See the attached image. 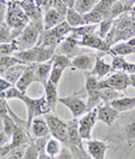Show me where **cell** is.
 <instances>
[{
	"instance_id": "cell-1",
	"label": "cell",
	"mask_w": 135,
	"mask_h": 159,
	"mask_svg": "<svg viewBox=\"0 0 135 159\" xmlns=\"http://www.w3.org/2000/svg\"><path fill=\"white\" fill-rule=\"evenodd\" d=\"M3 95H5L6 100L17 99L25 103L26 108H27V127L28 128L31 127V123H32L34 118L42 116V114L45 116V114H47L51 111L49 104L46 102L45 97L33 99V98L26 95V93L20 92L16 86H12L9 90H7L3 93Z\"/></svg>"
},
{
	"instance_id": "cell-2",
	"label": "cell",
	"mask_w": 135,
	"mask_h": 159,
	"mask_svg": "<svg viewBox=\"0 0 135 159\" xmlns=\"http://www.w3.org/2000/svg\"><path fill=\"white\" fill-rule=\"evenodd\" d=\"M29 23L31 20L20 7L19 1H7L6 24L12 29L15 39L19 37L22 31Z\"/></svg>"
},
{
	"instance_id": "cell-3",
	"label": "cell",
	"mask_w": 135,
	"mask_h": 159,
	"mask_svg": "<svg viewBox=\"0 0 135 159\" xmlns=\"http://www.w3.org/2000/svg\"><path fill=\"white\" fill-rule=\"evenodd\" d=\"M82 138L78 131V121L75 119L68 121V140L65 147L69 148L75 159H91L84 149Z\"/></svg>"
},
{
	"instance_id": "cell-4",
	"label": "cell",
	"mask_w": 135,
	"mask_h": 159,
	"mask_svg": "<svg viewBox=\"0 0 135 159\" xmlns=\"http://www.w3.org/2000/svg\"><path fill=\"white\" fill-rule=\"evenodd\" d=\"M43 29V24L29 23L22 31L19 37L16 39L18 51H26V49L36 47L38 45V38H41L43 34V33H41Z\"/></svg>"
},
{
	"instance_id": "cell-5",
	"label": "cell",
	"mask_w": 135,
	"mask_h": 159,
	"mask_svg": "<svg viewBox=\"0 0 135 159\" xmlns=\"http://www.w3.org/2000/svg\"><path fill=\"white\" fill-rule=\"evenodd\" d=\"M44 119L49 125L50 134H52V137L65 146L66 140H68V122L52 113L45 114Z\"/></svg>"
},
{
	"instance_id": "cell-6",
	"label": "cell",
	"mask_w": 135,
	"mask_h": 159,
	"mask_svg": "<svg viewBox=\"0 0 135 159\" xmlns=\"http://www.w3.org/2000/svg\"><path fill=\"white\" fill-rule=\"evenodd\" d=\"M131 85L129 82V75L125 72H115L114 74L109 75L106 80H101L98 83L99 89L110 88L115 91H126L127 88Z\"/></svg>"
},
{
	"instance_id": "cell-7",
	"label": "cell",
	"mask_w": 135,
	"mask_h": 159,
	"mask_svg": "<svg viewBox=\"0 0 135 159\" xmlns=\"http://www.w3.org/2000/svg\"><path fill=\"white\" fill-rule=\"evenodd\" d=\"M98 79H96L95 76H92L90 73L86 74V89L87 94H88V98H87V110L90 111L92 109L97 108L100 102V97H99V86H98ZM87 111V112H88Z\"/></svg>"
},
{
	"instance_id": "cell-8",
	"label": "cell",
	"mask_w": 135,
	"mask_h": 159,
	"mask_svg": "<svg viewBox=\"0 0 135 159\" xmlns=\"http://www.w3.org/2000/svg\"><path fill=\"white\" fill-rule=\"evenodd\" d=\"M79 94L80 93H73L71 95H68V97L59 98V102L71 111L75 119L79 116H81L82 113H84L86 111H88L87 110L86 102L82 100V98Z\"/></svg>"
},
{
	"instance_id": "cell-9",
	"label": "cell",
	"mask_w": 135,
	"mask_h": 159,
	"mask_svg": "<svg viewBox=\"0 0 135 159\" xmlns=\"http://www.w3.org/2000/svg\"><path fill=\"white\" fill-rule=\"evenodd\" d=\"M97 108L88 111L84 116L78 121V131L82 139L90 140L92 128L97 122Z\"/></svg>"
},
{
	"instance_id": "cell-10",
	"label": "cell",
	"mask_w": 135,
	"mask_h": 159,
	"mask_svg": "<svg viewBox=\"0 0 135 159\" xmlns=\"http://www.w3.org/2000/svg\"><path fill=\"white\" fill-rule=\"evenodd\" d=\"M59 48H60V54L64 55L66 57H75L79 54H81V48L80 45H79V40L77 38L70 35V36L65 37L61 44L59 45Z\"/></svg>"
},
{
	"instance_id": "cell-11",
	"label": "cell",
	"mask_w": 135,
	"mask_h": 159,
	"mask_svg": "<svg viewBox=\"0 0 135 159\" xmlns=\"http://www.w3.org/2000/svg\"><path fill=\"white\" fill-rule=\"evenodd\" d=\"M96 58L97 55L92 54V53H87V54H79L78 56L72 58V67H75L78 70H81L84 72H91V70L95 66Z\"/></svg>"
},
{
	"instance_id": "cell-12",
	"label": "cell",
	"mask_w": 135,
	"mask_h": 159,
	"mask_svg": "<svg viewBox=\"0 0 135 159\" xmlns=\"http://www.w3.org/2000/svg\"><path fill=\"white\" fill-rule=\"evenodd\" d=\"M19 5L23 8L24 12L27 15V17L29 18L31 23L43 24V17H42V12L43 11L37 6L36 1L24 0V1H19Z\"/></svg>"
},
{
	"instance_id": "cell-13",
	"label": "cell",
	"mask_w": 135,
	"mask_h": 159,
	"mask_svg": "<svg viewBox=\"0 0 135 159\" xmlns=\"http://www.w3.org/2000/svg\"><path fill=\"white\" fill-rule=\"evenodd\" d=\"M79 45L84 46V47H89V48H95L100 51L101 53H108L113 56L112 53V47L107 45L106 42L104 39H101L98 35H91V36L84 37L82 39L79 40Z\"/></svg>"
},
{
	"instance_id": "cell-14",
	"label": "cell",
	"mask_w": 135,
	"mask_h": 159,
	"mask_svg": "<svg viewBox=\"0 0 135 159\" xmlns=\"http://www.w3.org/2000/svg\"><path fill=\"white\" fill-rule=\"evenodd\" d=\"M36 65L37 64H29L26 67L25 72L22 75V77L19 79V81L16 84V88L19 90L20 92L23 93H26L28 86L32 84V83L37 82V79H36V74H35V71H36Z\"/></svg>"
},
{
	"instance_id": "cell-15",
	"label": "cell",
	"mask_w": 135,
	"mask_h": 159,
	"mask_svg": "<svg viewBox=\"0 0 135 159\" xmlns=\"http://www.w3.org/2000/svg\"><path fill=\"white\" fill-rule=\"evenodd\" d=\"M87 152L91 159H105V155L108 149L106 142L99 140H87Z\"/></svg>"
},
{
	"instance_id": "cell-16",
	"label": "cell",
	"mask_w": 135,
	"mask_h": 159,
	"mask_svg": "<svg viewBox=\"0 0 135 159\" xmlns=\"http://www.w3.org/2000/svg\"><path fill=\"white\" fill-rule=\"evenodd\" d=\"M118 111H116L110 104H105V105H98L97 107V119L108 127L114 123L116 118L118 116Z\"/></svg>"
},
{
	"instance_id": "cell-17",
	"label": "cell",
	"mask_w": 135,
	"mask_h": 159,
	"mask_svg": "<svg viewBox=\"0 0 135 159\" xmlns=\"http://www.w3.org/2000/svg\"><path fill=\"white\" fill-rule=\"evenodd\" d=\"M65 21V17L62 16L59 11H56L53 7L49 9L47 11H45L43 17V27L44 31L50 30V29L54 28L55 26H58L59 24Z\"/></svg>"
},
{
	"instance_id": "cell-18",
	"label": "cell",
	"mask_w": 135,
	"mask_h": 159,
	"mask_svg": "<svg viewBox=\"0 0 135 159\" xmlns=\"http://www.w3.org/2000/svg\"><path fill=\"white\" fill-rule=\"evenodd\" d=\"M31 130H32V134L35 138L37 139H42V138H47L50 134V129L49 125L46 123L45 119L42 118V116H36L34 118L31 123Z\"/></svg>"
},
{
	"instance_id": "cell-19",
	"label": "cell",
	"mask_w": 135,
	"mask_h": 159,
	"mask_svg": "<svg viewBox=\"0 0 135 159\" xmlns=\"http://www.w3.org/2000/svg\"><path fill=\"white\" fill-rule=\"evenodd\" d=\"M29 142V137L27 131L20 127V125H17L16 129L14 131V134L12 137V140H10V147H12V151L16 150V149H22V147L28 143Z\"/></svg>"
},
{
	"instance_id": "cell-20",
	"label": "cell",
	"mask_w": 135,
	"mask_h": 159,
	"mask_svg": "<svg viewBox=\"0 0 135 159\" xmlns=\"http://www.w3.org/2000/svg\"><path fill=\"white\" fill-rule=\"evenodd\" d=\"M44 91H45V99L46 102L49 104L51 111L55 110V105L59 102V97H58V86L54 85L53 83H51L50 81L44 84Z\"/></svg>"
},
{
	"instance_id": "cell-21",
	"label": "cell",
	"mask_w": 135,
	"mask_h": 159,
	"mask_svg": "<svg viewBox=\"0 0 135 159\" xmlns=\"http://www.w3.org/2000/svg\"><path fill=\"white\" fill-rule=\"evenodd\" d=\"M27 65L25 64H18V65H15L12 67L8 68L7 71H5V73L2 74V77L5 80H7L8 82H10L12 85H16L17 82L19 81V79L22 77V75L25 72Z\"/></svg>"
},
{
	"instance_id": "cell-22",
	"label": "cell",
	"mask_w": 135,
	"mask_h": 159,
	"mask_svg": "<svg viewBox=\"0 0 135 159\" xmlns=\"http://www.w3.org/2000/svg\"><path fill=\"white\" fill-rule=\"evenodd\" d=\"M52 67H53L52 60L46 63H41V64H37V65H36L35 74H36V79H37L38 83H42V84L44 85V84L49 81V76H50V73H51V71H52Z\"/></svg>"
},
{
	"instance_id": "cell-23",
	"label": "cell",
	"mask_w": 135,
	"mask_h": 159,
	"mask_svg": "<svg viewBox=\"0 0 135 159\" xmlns=\"http://www.w3.org/2000/svg\"><path fill=\"white\" fill-rule=\"evenodd\" d=\"M113 108L118 112H124V111H128L135 107V97H124L118 98L109 103Z\"/></svg>"
},
{
	"instance_id": "cell-24",
	"label": "cell",
	"mask_w": 135,
	"mask_h": 159,
	"mask_svg": "<svg viewBox=\"0 0 135 159\" xmlns=\"http://www.w3.org/2000/svg\"><path fill=\"white\" fill-rule=\"evenodd\" d=\"M112 71V65L107 64L106 62H104L100 57L97 56L96 58V63L94 68L91 70L90 74L92 76H95L96 79H103L104 76H106L107 74Z\"/></svg>"
},
{
	"instance_id": "cell-25",
	"label": "cell",
	"mask_w": 135,
	"mask_h": 159,
	"mask_svg": "<svg viewBox=\"0 0 135 159\" xmlns=\"http://www.w3.org/2000/svg\"><path fill=\"white\" fill-rule=\"evenodd\" d=\"M47 138H42V139H37L36 141L29 142L25 152H24V159H38L41 146L43 145V142Z\"/></svg>"
},
{
	"instance_id": "cell-26",
	"label": "cell",
	"mask_w": 135,
	"mask_h": 159,
	"mask_svg": "<svg viewBox=\"0 0 135 159\" xmlns=\"http://www.w3.org/2000/svg\"><path fill=\"white\" fill-rule=\"evenodd\" d=\"M55 49L54 47H50V46L45 45H38L37 46V61L36 63L41 64V63H46L51 61L53 56L55 55Z\"/></svg>"
},
{
	"instance_id": "cell-27",
	"label": "cell",
	"mask_w": 135,
	"mask_h": 159,
	"mask_svg": "<svg viewBox=\"0 0 135 159\" xmlns=\"http://www.w3.org/2000/svg\"><path fill=\"white\" fill-rule=\"evenodd\" d=\"M65 21L71 26L72 28H78L80 26L84 25L82 15L79 14L75 8L68 9V12H66L65 16Z\"/></svg>"
},
{
	"instance_id": "cell-28",
	"label": "cell",
	"mask_w": 135,
	"mask_h": 159,
	"mask_svg": "<svg viewBox=\"0 0 135 159\" xmlns=\"http://www.w3.org/2000/svg\"><path fill=\"white\" fill-rule=\"evenodd\" d=\"M44 149H45L46 153H47L52 159H55V157L60 153L62 148H60V141L52 137V138H49V139L46 140Z\"/></svg>"
},
{
	"instance_id": "cell-29",
	"label": "cell",
	"mask_w": 135,
	"mask_h": 159,
	"mask_svg": "<svg viewBox=\"0 0 135 159\" xmlns=\"http://www.w3.org/2000/svg\"><path fill=\"white\" fill-rule=\"evenodd\" d=\"M97 3V0H77L75 5V9L80 15H86L91 11Z\"/></svg>"
},
{
	"instance_id": "cell-30",
	"label": "cell",
	"mask_w": 135,
	"mask_h": 159,
	"mask_svg": "<svg viewBox=\"0 0 135 159\" xmlns=\"http://www.w3.org/2000/svg\"><path fill=\"white\" fill-rule=\"evenodd\" d=\"M96 27L97 25H84V26H80V27H78V28H73L71 31V35L75 38L78 37H81V39L84 38V37H88V36H91L94 35L96 30Z\"/></svg>"
},
{
	"instance_id": "cell-31",
	"label": "cell",
	"mask_w": 135,
	"mask_h": 159,
	"mask_svg": "<svg viewBox=\"0 0 135 159\" xmlns=\"http://www.w3.org/2000/svg\"><path fill=\"white\" fill-rule=\"evenodd\" d=\"M18 64H23V63L17 60L15 56H0V76H2V74L8 68L18 65Z\"/></svg>"
},
{
	"instance_id": "cell-32",
	"label": "cell",
	"mask_w": 135,
	"mask_h": 159,
	"mask_svg": "<svg viewBox=\"0 0 135 159\" xmlns=\"http://www.w3.org/2000/svg\"><path fill=\"white\" fill-rule=\"evenodd\" d=\"M113 56H126L129 54H135V47L129 46L126 43L117 44L116 46L112 47Z\"/></svg>"
},
{
	"instance_id": "cell-33",
	"label": "cell",
	"mask_w": 135,
	"mask_h": 159,
	"mask_svg": "<svg viewBox=\"0 0 135 159\" xmlns=\"http://www.w3.org/2000/svg\"><path fill=\"white\" fill-rule=\"evenodd\" d=\"M82 18H84V25H97V24H100L105 19L103 17V15L99 11H97L95 8L88 14L82 15Z\"/></svg>"
},
{
	"instance_id": "cell-34",
	"label": "cell",
	"mask_w": 135,
	"mask_h": 159,
	"mask_svg": "<svg viewBox=\"0 0 135 159\" xmlns=\"http://www.w3.org/2000/svg\"><path fill=\"white\" fill-rule=\"evenodd\" d=\"M99 97L100 100L105 102V104H109L112 101L118 99V92L113 90L110 88H103L99 89Z\"/></svg>"
},
{
	"instance_id": "cell-35",
	"label": "cell",
	"mask_w": 135,
	"mask_h": 159,
	"mask_svg": "<svg viewBox=\"0 0 135 159\" xmlns=\"http://www.w3.org/2000/svg\"><path fill=\"white\" fill-rule=\"evenodd\" d=\"M72 29H73V28H72L69 24L66 23V21H63V23L59 24L58 26H55L54 28L50 29V30H51L52 33H53V34H54L56 37H59L60 39L63 40L64 38H65L66 35L71 33Z\"/></svg>"
},
{
	"instance_id": "cell-36",
	"label": "cell",
	"mask_w": 135,
	"mask_h": 159,
	"mask_svg": "<svg viewBox=\"0 0 135 159\" xmlns=\"http://www.w3.org/2000/svg\"><path fill=\"white\" fill-rule=\"evenodd\" d=\"M113 5H114V1H113V0H100V1H98V3L96 5L95 9L103 15L104 18H109L110 9H112Z\"/></svg>"
},
{
	"instance_id": "cell-37",
	"label": "cell",
	"mask_w": 135,
	"mask_h": 159,
	"mask_svg": "<svg viewBox=\"0 0 135 159\" xmlns=\"http://www.w3.org/2000/svg\"><path fill=\"white\" fill-rule=\"evenodd\" d=\"M2 122H3V132L7 134V137H9V138L12 139L15 129H16V127H17L18 125L16 123V121L12 119V116H10V114L5 116V119L2 120Z\"/></svg>"
},
{
	"instance_id": "cell-38",
	"label": "cell",
	"mask_w": 135,
	"mask_h": 159,
	"mask_svg": "<svg viewBox=\"0 0 135 159\" xmlns=\"http://www.w3.org/2000/svg\"><path fill=\"white\" fill-rule=\"evenodd\" d=\"M52 63H53V66H58V67L63 68V70L72 66V62L70 61L69 57L64 56L62 54H55L52 58Z\"/></svg>"
},
{
	"instance_id": "cell-39",
	"label": "cell",
	"mask_w": 135,
	"mask_h": 159,
	"mask_svg": "<svg viewBox=\"0 0 135 159\" xmlns=\"http://www.w3.org/2000/svg\"><path fill=\"white\" fill-rule=\"evenodd\" d=\"M12 40H15V38L12 29L7 25H0V45L10 43Z\"/></svg>"
},
{
	"instance_id": "cell-40",
	"label": "cell",
	"mask_w": 135,
	"mask_h": 159,
	"mask_svg": "<svg viewBox=\"0 0 135 159\" xmlns=\"http://www.w3.org/2000/svg\"><path fill=\"white\" fill-rule=\"evenodd\" d=\"M18 51V46L16 43V39L10 42V43L2 44L0 45V56H12V53H16Z\"/></svg>"
},
{
	"instance_id": "cell-41",
	"label": "cell",
	"mask_w": 135,
	"mask_h": 159,
	"mask_svg": "<svg viewBox=\"0 0 135 159\" xmlns=\"http://www.w3.org/2000/svg\"><path fill=\"white\" fill-rule=\"evenodd\" d=\"M113 25V19L110 18H105V19L99 24V33H98V36L100 37L101 39H105L108 35V33L112 29Z\"/></svg>"
},
{
	"instance_id": "cell-42",
	"label": "cell",
	"mask_w": 135,
	"mask_h": 159,
	"mask_svg": "<svg viewBox=\"0 0 135 159\" xmlns=\"http://www.w3.org/2000/svg\"><path fill=\"white\" fill-rule=\"evenodd\" d=\"M63 68L58 67V66H53L52 67V71L50 73V76H49V81L51 83H53L54 85L58 86L59 82H60V79L62 76V73H63Z\"/></svg>"
},
{
	"instance_id": "cell-43",
	"label": "cell",
	"mask_w": 135,
	"mask_h": 159,
	"mask_svg": "<svg viewBox=\"0 0 135 159\" xmlns=\"http://www.w3.org/2000/svg\"><path fill=\"white\" fill-rule=\"evenodd\" d=\"M10 108L7 104V100L3 94H0V121L5 119V116L9 114Z\"/></svg>"
},
{
	"instance_id": "cell-44",
	"label": "cell",
	"mask_w": 135,
	"mask_h": 159,
	"mask_svg": "<svg viewBox=\"0 0 135 159\" xmlns=\"http://www.w3.org/2000/svg\"><path fill=\"white\" fill-rule=\"evenodd\" d=\"M53 8H54L56 11L60 12L62 16H64V17L66 16V12H68V7L65 6L64 0H54V2H53Z\"/></svg>"
},
{
	"instance_id": "cell-45",
	"label": "cell",
	"mask_w": 135,
	"mask_h": 159,
	"mask_svg": "<svg viewBox=\"0 0 135 159\" xmlns=\"http://www.w3.org/2000/svg\"><path fill=\"white\" fill-rule=\"evenodd\" d=\"M125 134H126V137L129 142L135 141V121H132V122L126 125Z\"/></svg>"
},
{
	"instance_id": "cell-46",
	"label": "cell",
	"mask_w": 135,
	"mask_h": 159,
	"mask_svg": "<svg viewBox=\"0 0 135 159\" xmlns=\"http://www.w3.org/2000/svg\"><path fill=\"white\" fill-rule=\"evenodd\" d=\"M125 62L123 56H113V63H112V71H121L123 67V64Z\"/></svg>"
},
{
	"instance_id": "cell-47",
	"label": "cell",
	"mask_w": 135,
	"mask_h": 159,
	"mask_svg": "<svg viewBox=\"0 0 135 159\" xmlns=\"http://www.w3.org/2000/svg\"><path fill=\"white\" fill-rule=\"evenodd\" d=\"M53 2L54 1H52V0H36V3H37V6L41 8L42 11H47L49 9H51L53 7Z\"/></svg>"
},
{
	"instance_id": "cell-48",
	"label": "cell",
	"mask_w": 135,
	"mask_h": 159,
	"mask_svg": "<svg viewBox=\"0 0 135 159\" xmlns=\"http://www.w3.org/2000/svg\"><path fill=\"white\" fill-rule=\"evenodd\" d=\"M56 159H75L72 155V152L70 151L69 148H66L64 146L62 149H61L60 153H59V156L56 157Z\"/></svg>"
},
{
	"instance_id": "cell-49",
	"label": "cell",
	"mask_w": 135,
	"mask_h": 159,
	"mask_svg": "<svg viewBox=\"0 0 135 159\" xmlns=\"http://www.w3.org/2000/svg\"><path fill=\"white\" fill-rule=\"evenodd\" d=\"M7 12V1H0V25H5Z\"/></svg>"
},
{
	"instance_id": "cell-50",
	"label": "cell",
	"mask_w": 135,
	"mask_h": 159,
	"mask_svg": "<svg viewBox=\"0 0 135 159\" xmlns=\"http://www.w3.org/2000/svg\"><path fill=\"white\" fill-rule=\"evenodd\" d=\"M12 86L14 85L10 82H8L7 80H5L3 77H0V94H3L7 90H9Z\"/></svg>"
},
{
	"instance_id": "cell-51",
	"label": "cell",
	"mask_w": 135,
	"mask_h": 159,
	"mask_svg": "<svg viewBox=\"0 0 135 159\" xmlns=\"http://www.w3.org/2000/svg\"><path fill=\"white\" fill-rule=\"evenodd\" d=\"M122 72H125V73H129L131 74H135V64L134 63H128V62H124L123 67H122Z\"/></svg>"
},
{
	"instance_id": "cell-52",
	"label": "cell",
	"mask_w": 135,
	"mask_h": 159,
	"mask_svg": "<svg viewBox=\"0 0 135 159\" xmlns=\"http://www.w3.org/2000/svg\"><path fill=\"white\" fill-rule=\"evenodd\" d=\"M12 149L10 147V145L3 146V147H0V159H3L5 157H8L10 153H12Z\"/></svg>"
},
{
	"instance_id": "cell-53",
	"label": "cell",
	"mask_w": 135,
	"mask_h": 159,
	"mask_svg": "<svg viewBox=\"0 0 135 159\" xmlns=\"http://www.w3.org/2000/svg\"><path fill=\"white\" fill-rule=\"evenodd\" d=\"M7 159H24L23 149H16V150L12 151V153L7 157Z\"/></svg>"
},
{
	"instance_id": "cell-54",
	"label": "cell",
	"mask_w": 135,
	"mask_h": 159,
	"mask_svg": "<svg viewBox=\"0 0 135 159\" xmlns=\"http://www.w3.org/2000/svg\"><path fill=\"white\" fill-rule=\"evenodd\" d=\"M9 140H12L9 137H7V134L3 132V131H0V147H3V146H7L10 143Z\"/></svg>"
},
{
	"instance_id": "cell-55",
	"label": "cell",
	"mask_w": 135,
	"mask_h": 159,
	"mask_svg": "<svg viewBox=\"0 0 135 159\" xmlns=\"http://www.w3.org/2000/svg\"><path fill=\"white\" fill-rule=\"evenodd\" d=\"M47 140V139H46ZM46 140L43 142V145L41 146V150H40V156H38V159H52L51 157L46 153V151H45V149H44V146H45V142H46Z\"/></svg>"
},
{
	"instance_id": "cell-56",
	"label": "cell",
	"mask_w": 135,
	"mask_h": 159,
	"mask_svg": "<svg viewBox=\"0 0 135 159\" xmlns=\"http://www.w3.org/2000/svg\"><path fill=\"white\" fill-rule=\"evenodd\" d=\"M129 82H131V85L135 89V74H131L129 75Z\"/></svg>"
},
{
	"instance_id": "cell-57",
	"label": "cell",
	"mask_w": 135,
	"mask_h": 159,
	"mask_svg": "<svg viewBox=\"0 0 135 159\" xmlns=\"http://www.w3.org/2000/svg\"><path fill=\"white\" fill-rule=\"evenodd\" d=\"M126 44H128V45L132 46V47H135V37H133V38H131V39L127 40Z\"/></svg>"
},
{
	"instance_id": "cell-58",
	"label": "cell",
	"mask_w": 135,
	"mask_h": 159,
	"mask_svg": "<svg viewBox=\"0 0 135 159\" xmlns=\"http://www.w3.org/2000/svg\"><path fill=\"white\" fill-rule=\"evenodd\" d=\"M132 14L135 15V5H134V7H133V9H132Z\"/></svg>"
}]
</instances>
